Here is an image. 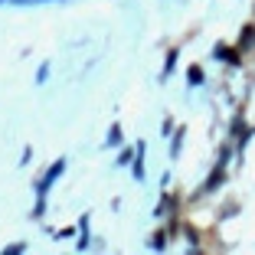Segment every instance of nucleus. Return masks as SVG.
<instances>
[{
    "label": "nucleus",
    "mask_w": 255,
    "mask_h": 255,
    "mask_svg": "<svg viewBox=\"0 0 255 255\" xmlns=\"http://www.w3.org/2000/svg\"><path fill=\"white\" fill-rule=\"evenodd\" d=\"M255 46V26H246V33H242V43H239V49H252Z\"/></svg>",
    "instance_id": "obj_1"
}]
</instances>
